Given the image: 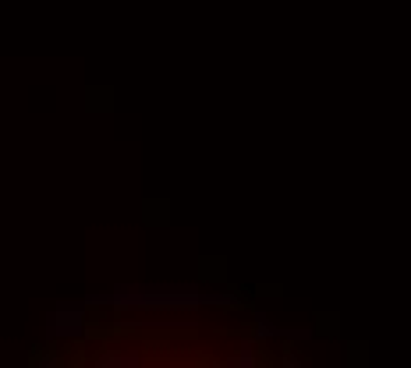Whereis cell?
Masks as SVG:
<instances>
[{
  "mask_svg": "<svg viewBox=\"0 0 411 368\" xmlns=\"http://www.w3.org/2000/svg\"><path fill=\"white\" fill-rule=\"evenodd\" d=\"M128 308H142V311H195L206 304V297L191 287H142L131 290Z\"/></svg>",
  "mask_w": 411,
  "mask_h": 368,
  "instance_id": "6da1fadb",
  "label": "cell"
},
{
  "mask_svg": "<svg viewBox=\"0 0 411 368\" xmlns=\"http://www.w3.org/2000/svg\"><path fill=\"white\" fill-rule=\"evenodd\" d=\"M47 329H50V336H57V340L82 336V329H85V304H57V308L47 315Z\"/></svg>",
  "mask_w": 411,
  "mask_h": 368,
  "instance_id": "7a4b0ae2",
  "label": "cell"
},
{
  "mask_svg": "<svg viewBox=\"0 0 411 368\" xmlns=\"http://www.w3.org/2000/svg\"><path fill=\"white\" fill-rule=\"evenodd\" d=\"M114 107H117V93H114V85H107V82H93V85L82 89V110H85V114H93V117H110Z\"/></svg>",
  "mask_w": 411,
  "mask_h": 368,
  "instance_id": "3957f363",
  "label": "cell"
},
{
  "mask_svg": "<svg viewBox=\"0 0 411 368\" xmlns=\"http://www.w3.org/2000/svg\"><path fill=\"white\" fill-rule=\"evenodd\" d=\"M138 220H142V227L167 230V227L174 223V206H170V198H163V195L142 198V202H138Z\"/></svg>",
  "mask_w": 411,
  "mask_h": 368,
  "instance_id": "277c9868",
  "label": "cell"
},
{
  "mask_svg": "<svg viewBox=\"0 0 411 368\" xmlns=\"http://www.w3.org/2000/svg\"><path fill=\"white\" fill-rule=\"evenodd\" d=\"M227 255H198L195 259V276L206 287H227L231 283V269H227Z\"/></svg>",
  "mask_w": 411,
  "mask_h": 368,
  "instance_id": "5b68a950",
  "label": "cell"
},
{
  "mask_svg": "<svg viewBox=\"0 0 411 368\" xmlns=\"http://www.w3.org/2000/svg\"><path fill=\"white\" fill-rule=\"evenodd\" d=\"M138 361H142L138 350H128L121 343H100V350H93L96 368H135Z\"/></svg>",
  "mask_w": 411,
  "mask_h": 368,
  "instance_id": "8992f818",
  "label": "cell"
},
{
  "mask_svg": "<svg viewBox=\"0 0 411 368\" xmlns=\"http://www.w3.org/2000/svg\"><path fill=\"white\" fill-rule=\"evenodd\" d=\"M277 364H280V368H302V357H298V350H294V336L284 340V347H280V354H277Z\"/></svg>",
  "mask_w": 411,
  "mask_h": 368,
  "instance_id": "52a82bcc",
  "label": "cell"
},
{
  "mask_svg": "<svg viewBox=\"0 0 411 368\" xmlns=\"http://www.w3.org/2000/svg\"><path fill=\"white\" fill-rule=\"evenodd\" d=\"M337 322H340L337 315H316V333H323V336H337V329H340Z\"/></svg>",
  "mask_w": 411,
  "mask_h": 368,
  "instance_id": "ba28073f",
  "label": "cell"
},
{
  "mask_svg": "<svg viewBox=\"0 0 411 368\" xmlns=\"http://www.w3.org/2000/svg\"><path fill=\"white\" fill-rule=\"evenodd\" d=\"M280 294H284L280 283H259V287H252V297H280Z\"/></svg>",
  "mask_w": 411,
  "mask_h": 368,
  "instance_id": "9c48e42d",
  "label": "cell"
},
{
  "mask_svg": "<svg viewBox=\"0 0 411 368\" xmlns=\"http://www.w3.org/2000/svg\"><path fill=\"white\" fill-rule=\"evenodd\" d=\"M351 361H365V343H351Z\"/></svg>",
  "mask_w": 411,
  "mask_h": 368,
  "instance_id": "30bf717a",
  "label": "cell"
}]
</instances>
